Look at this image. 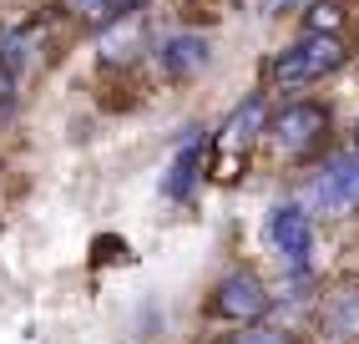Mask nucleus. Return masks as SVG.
<instances>
[{
    "instance_id": "obj_6",
    "label": "nucleus",
    "mask_w": 359,
    "mask_h": 344,
    "mask_svg": "<svg viewBox=\"0 0 359 344\" xmlns=\"http://www.w3.org/2000/svg\"><path fill=\"white\" fill-rule=\"evenodd\" d=\"M208 61H212V41L198 31H172L157 46V66H162L167 81H193L208 71Z\"/></svg>"
},
{
    "instance_id": "obj_7",
    "label": "nucleus",
    "mask_w": 359,
    "mask_h": 344,
    "mask_svg": "<svg viewBox=\"0 0 359 344\" xmlns=\"http://www.w3.org/2000/svg\"><path fill=\"white\" fill-rule=\"evenodd\" d=\"M263 309H269V293H263L258 274H248V268H233V274L218 284V314H228V319H258Z\"/></svg>"
},
{
    "instance_id": "obj_3",
    "label": "nucleus",
    "mask_w": 359,
    "mask_h": 344,
    "mask_svg": "<svg viewBox=\"0 0 359 344\" xmlns=\"http://www.w3.org/2000/svg\"><path fill=\"white\" fill-rule=\"evenodd\" d=\"M324 137H329V107L319 102H289L269 117V142L283 157H309Z\"/></svg>"
},
{
    "instance_id": "obj_9",
    "label": "nucleus",
    "mask_w": 359,
    "mask_h": 344,
    "mask_svg": "<svg viewBox=\"0 0 359 344\" xmlns=\"http://www.w3.org/2000/svg\"><path fill=\"white\" fill-rule=\"evenodd\" d=\"M137 46H142V20L122 15V20H111V26L102 31V61H132Z\"/></svg>"
},
{
    "instance_id": "obj_2",
    "label": "nucleus",
    "mask_w": 359,
    "mask_h": 344,
    "mask_svg": "<svg viewBox=\"0 0 359 344\" xmlns=\"http://www.w3.org/2000/svg\"><path fill=\"white\" fill-rule=\"evenodd\" d=\"M269 132V102H263V96H248V102H238L233 112H228V121L218 127V137H212V172H218V178H238V162L248 157V147Z\"/></svg>"
},
{
    "instance_id": "obj_8",
    "label": "nucleus",
    "mask_w": 359,
    "mask_h": 344,
    "mask_svg": "<svg viewBox=\"0 0 359 344\" xmlns=\"http://www.w3.org/2000/svg\"><path fill=\"white\" fill-rule=\"evenodd\" d=\"M324 334L329 339H359V289H339V293H329L324 299Z\"/></svg>"
},
{
    "instance_id": "obj_4",
    "label": "nucleus",
    "mask_w": 359,
    "mask_h": 344,
    "mask_svg": "<svg viewBox=\"0 0 359 344\" xmlns=\"http://www.w3.org/2000/svg\"><path fill=\"white\" fill-rule=\"evenodd\" d=\"M309 203H314L319 213H349V208H359V152H354V147L339 152V157H329L314 172V183H309Z\"/></svg>"
},
{
    "instance_id": "obj_11",
    "label": "nucleus",
    "mask_w": 359,
    "mask_h": 344,
    "mask_svg": "<svg viewBox=\"0 0 359 344\" xmlns=\"http://www.w3.org/2000/svg\"><path fill=\"white\" fill-rule=\"evenodd\" d=\"M0 66L15 71V77L31 66V36H26V26H6V31H0Z\"/></svg>"
},
{
    "instance_id": "obj_10",
    "label": "nucleus",
    "mask_w": 359,
    "mask_h": 344,
    "mask_svg": "<svg viewBox=\"0 0 359 344\" xmlns=\"http://www.w3.org/2000/svg\"><path fill=\"white\" fill-rule=\"evenodd\" d=\"M344 31V6L339 0H314L304 6V36H339Z\"/></svg>"
},
{
    "instance_id": "obj_14",
    "label": "nucleus",
    "mask_w": 359,
    "mask_h": 344,
    "mask_svg": "<svg viewBox=\"0 0 359 344\" xmlns=\"http://www.w3.org/2000/svg\"><path fill=\"white\" fill-rule=\"evenodd\" d=\"M233 344H289V339H283L278 329H243Z\"/></svg>"
},
{
    "instance_id": "obj_1",
    "label": "nucleus",
    "mask_w": 359,
    "mask_h": 344,
    "mask_svg": "<svg viewBox=\"0 0 359 344\" xmlns=\"http://www.w3.org/2000/svg\"><path fill=\"white\" fill-rule=\"evenodd\" d=\"M344 61H349L344 36H299L294 46H283L269 61V81L283 91H299V86H314V81L334 77Z\"/></svg>"
},
{
    "instance_id": "obj_16",
    "label": "nucleus",
    "mask_w": 359,
    "mask_h": 344,
    "mask_svg": "<svg viewBox=\"0 0 359 344\" xmlns=\"http://www.w3.org/2000/svg\"><path fill=\"white\" fill-rule=\"evenodd\" d=\"M349 147H354V152H359V127H354V142H349Z\"/></svg>"
},
{
    "instance_id": "obj_13",
    "label": "nucleus",
    "mask_w": 359,
    "mask_h": 344,
    "mask_svg": "<svg viewBox=\"0 0 359 344\" xmlns=\"http://www.w3.org/2000/svg\"><path fill=\"white\" fill-rule=\"evenodd\" d=\"M11 107H15V71L0 66V121L11 117Z\"/></svg>"
},
{
    "instance_id": "obj_12",
    "label": "nucleus",
    "mask_w": 359,
    "mask_h": 344,
    "mask_svg": "<svg viewBox=\"0 0 359 344\" xmlns=\"http://www.w3.org/2000/svg\"><path fill=\"white\" fill-rule=\"evenodd\" d=\"M66 6L76 11L86 26H102V31L111 26V20H122V0H66Z\"/></svg>"
},
{
    "instance_id": "obj_5",
    "label": "nucleus",
    "mask_w": 359,
    "mask_h": 344,
    "mask_svg": "<svg viewBox=\"0 0 359 344\" xmlns=\"http://www.w3.org/2000/svg\"><path fill=\"white\" fill-rule=\"evenodd\" d=\"M269 238L273 249L283 253L289 268H309V253H314V223H309V213L299 203H283L269 213Z\"/></svg>"
},
{
    "instance_id": "obj_15",
    "label": "nucleus",
    "mask_w": 359,
    "mask_h": 344,
    "mask_svg": "<svg viewBox=\"0 0 359 344\" xmlns=\"http://www.w3.org/2000/svg\"><path fill=\"white\" fill-rule=\"evenodd\" d=\"M142 6H147V0H122V15H137Z\"/></svg>"
}]
</instances>
